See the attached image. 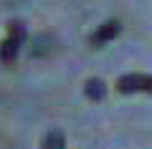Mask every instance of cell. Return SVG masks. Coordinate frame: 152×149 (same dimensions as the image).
Listing matches in <instances>:
<instances>
[{
	"label": "cell",
	"mask_w": 152,
	"mask_h": 149,
	"mask_svg": "<svg viewBox=\"0 0 152 149\" xmlns=\"http://www.w3.org/2000/svg\"><path fill=\"white\" fill-rule=\"evenodd\" d=\"M43 149H66V137L58 132V129L48 132L46 139H43Z\"/></svg>",
	"instance_id": "cell-5"
},
{
	"label": "cell",
	"mask_w": 152,
	"mask_h": 149,
	"mask_svg": "<svg viewBox=\"0 0 152 149\" xmlns=\"http://www.w3.org/2000/svg\"><path fill=\"white\" fill-rule=\"evenodd\" d=\"M23 41H26V25L20 20H13L10 28H8V38L0 43V61L3 63H13L18 51H20V46H23Z\"/></svg>",
	"instance_id": "cell-1"
},
{
	"label": "cell",
	"mask_w": 152,
	"mask_h": 149,
	"mask_svg": "<svg viewBox=\"0 0 152 149\" xmlns=\"http://www.w3.org/2000/svg\"><path fill=\"white\" fill-rule=\"evenodd\" d=\"M84 91H86V96L91 99V101H102L104 94H107V89H104V81H102V78H89L86 86H84Z\"/></svg>",
	"instance_id": "cell-4"
},
{
	"label": "cell",
	"mask_w": 152,
	"mask_h": 149,
	"mask_svg": "<svg viewBox=\"0 0 152 149\" xmlns=\"http://www.w3.org/2000/svg\"><path fill=\"white\" fill-rule=\"evenodd\" d=\"M119 20H107V23H104V25H99L96 28V31H94L91 33V46H104V43H109V41H112V38H117V36H119Z\"/></svg>",
	"instance_id": "cell-3"
},
{
	"label": "cell",
	"mask_w": 152,
	"mask_h": 149,
	"mask_svg": "<svg viewBox=\"0 0 152 149\" xmlns=\"http://www.w3.org/2000/svg\"><path fill=\"white\" fill-rule=\"evenodd\" d=\"M117 89L122 94H134V91H150L152 94V76L145 73H127L117 81Z\"/></svg>",
	"instance_id": "cell-2"
}]
</instances>
